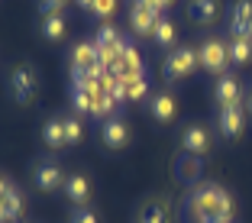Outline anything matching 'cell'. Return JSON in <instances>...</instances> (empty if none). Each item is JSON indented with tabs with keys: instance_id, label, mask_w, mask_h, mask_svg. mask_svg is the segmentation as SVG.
Listing matches in <instances>:
<instances>
[{
	"instance_id": "obj_27",
	"label": "cell",
	"mask_w": 252,
	"mask_h": 223,
	"mask_svg": "<svg viewBox=\"0 0 252 223\" xmlns=\"http://www.w3.org/2000/svg\"><path fill=\"white\" fill-rule=\"evenodd\" d=\"M146 97H152L149 94V78H136V81H126V100H146Z\"/></svg>"
},
{
	"instance_id": "obj_28",
	"label": "cell",
	"mask_w": 252,
	"mask_h": 223,
	"mask_svg": "<svg viewBox=\"0 0 252 223\" xmlns=\"http://www.w3.org/2000/svg\"><path fill=\"white\" fill-rule=\"evenodd\" d=\"M107 94H110V100H113V104H126V81H123V78H113V74H110V78H107Z\"/></svg>"
},
{
	"instance_id": "obj_21",
	"label": "cell",
	"mask_w": 252,
	"mask_h": 223,
	"mask_svg": "<svg viewBox=\"0 0 252 223\" xmlns=\"http://www.w3.org/2000/svg\"><path fill=\"white\" fill-rule=\"evenodd\" d=\"M175 39H178L175 23H171L168 16H162V20L156 23V30H152V42H156L158 49H171V45H175Z\"/></svg>"
},
{
	"instance_id": "obj_32",
	"label": "cell",
	"mask_w": 252,
	"mask_h": 223,
	"mask_svg": "<svg viewBox=\"0 0 252 223\" xmlns=\"http://www.w3.org/2000/svg\"><path fill=\"white\" fill-rule=\"evenodd\" d=\"M10 188H13V185H10V181L3 178V175H0V204L7 201V194H10Z\"/></svg>"
},
{
	"instance_id": "obj_20",
	"label": "cell",
	"mask_w": 252,
	"mask_h": 223,
	"mask_svg": "<svg viewBox=\"0 0 252 223\" xmlns=\"http://www.w3.org/2000/svg\"><path fill=\"white\" fill-rule=\"evenodd\" d=\"M42 39H49V42H59V39H65V32H68V23H65V16L62 13H49V16H42Z\"/></svg>"
},
{
	"instance_id": "obj_14",
	"label": "cell",
	"mask_w": 252,
	"mask_h": 223,
	"mask_svg": "<svg viewBox=\"0 0 252 223\" xmlns=\"http://www.w3.org/2000/svg\"><path fill=\"white\" fill-rule=\"evenodd\" d=\"M62 191H65V197L74 204V207H88V201H91V181L84 178V175H68Z\"/></svg>"
},
{
	"instance_id": "obj_22",
	"label": "cell",
	"mask_w": 252,
	"mask_h": 223,
	"mask_svg": "<svg viewBox=\"0 0 252 223\" xmlns=\"http://www.w3.org/2000/svg\"><path fill=\"white\" fill-rule=\"evenodd\" d=\"M175 171H178V178L185 181V185L197 181L200 178V156H185L178 165H175Z\"/></svg>"
},
{
	"instance_id": "obj_3",
	"label": "cell",
	"mask_w": 252,
	"mask_h": 223,
	"mask_svg": "<svg viewBox=\"0 0 252 223\" xmlns=\"http://www.w3.org/2000/svg\"><path fill=\"white\" fill-rule=\"evenodd\" d=\"M197 59H200V68L217 74V78L226 74V65H233L230 62V45L223 42V39H217V36H207L197 45Z\"/></svg>"
},
{
	"instance_id": "obj_10",
	"label": "cell",
	"mask_w": 252,
	"mask_h": 223,
	"mask_svg": "<svg viewBox=\"0 0 252 223\" xmlns=\"http://www.w3.org/2000/svg\"><path fill=\"white\" fill-rule=\"evenodd\" d=\"M158 20H162V13L149 10L142 0H133V3H129V26H133L136 36H152V30H156Z\"/></svg>"
},
{
	"instance_id": "obj_6",
	"label": "cell",
	"mask_w": 252,
	"mask_h": 223,
	"mask_svg": "<svg viewBox=\"0 0 252 223\" xmlns=\"http://www.w3.org/2000/svg\"><path fill=\"white\" fill-rule=\"evenodd\" d=\"M32 181H36L39 191H59V188H65V171H62V165L55 162V159H39L36 165H32Z\"/></svg>"
},
{
	"instance_id": "obj_12",
	"label": "cell",
	"mask_w": 252,
	"mask_h": 223,
	"mask_svg": "<svg viewBox=\"0 0 252 223\" xmlns=\"http://www.w3.org/2000/svg\"><path fill=\"white\" fill-rule=\"evenodd\" d=\"M149 113H152L156 123H171L175 113H178V100H175L168 91H158V94L149 97Z\"/></svg>"
},
{
	"instance_id": "obj_15",
	"label": "cell",
	"mask_w": 252,
	"mask_h": 223,
	"mask_svg": "<svg viewBox=\"0 0 252 223\" xmlns=\"http://www.w3.org/2000/svg\"><path fill=\"white\" fill-rule=\"evenodd\" d=\"M91 107H94V88H91V81H71V113L84 117V113H91Z\"/></svg>"
},
{
	"instance_id": "obj_19",
	"label": "cell",
	"mask_w": 252,
	"mask_h": 223,
	"mask_svg": "<svg viewBox=\"0 0 252 223\" xmlns=\"http://www.w3.org/2000/svg\"><path fill=\"white\" fill-rule=\"evenodd\" d=\"M226 45H230V62H233V65H246V62L252 59V36H239V32H233Z\"/></svg>"
},
{
	"instance_id": "obj_11",
	"label": "cell",
	"mask_w": 252,
	"mask_h": 223,
	"mask_svg": "<svg viewBox=\"0 0 252 223\" xmlns=\"http://www.w3.org/2000/svg\"><path fill=\"white\" fill-rule=\"evenodd\" d=\"M214 97L220 107H230V104H243V84H239L236 74H220L214 81Z\"/></svg>"
},
{
	"instance_id": "obj_4",
	"label": "cell",
	"mask_w": 252,
	"mask_h": 223,
	"mask_svg": "<svg viewBox=\"0 0 252 223\" xmlns=\"http://www.w3.org/2000/svg\"><path fill=\"white\" fill-rule=\"evenodd\" d=\"M100 65V52H97V42L94 39H81V42L71 49V81H88L91 68Z\"/></svg>"
},
{
	"instance_id": "obj_5",
	"label": "cell",
	"mask_w": 252,
	"mask_h": 223,
	"mask_svg": "<svg viewBox=\"0 0 252 223\" xmlns=\"http://www.w3.org/2000/svg\"><path fill=\"white\" fill-rule=\"evenodd\" d=\"M36 68L26 62V65H16L13 71H10V94H13L16 104H30L32 97H36Z\"/></svg>"
},
{
	"instance_id": "obj_29",
	"label": "cell",
	"mask_w": 252,
	"mask_h": 223,
	"mask_svg": "<svg viewBox=\"0 0 252 223\" xmlns=\"http://www.w3.org/2000/svg\"><path fill=\"white\" fill-rule=\"evenodd\" d=\"M117 3H120V0H94V10H91V13H94L97 20L107 23L113 13H117Z\"/></svg>"
},
{
	"instance_id": "obj_24",
	"label": "cell",
	"mask_w": 252,
	"mask_h": 223,
	"mask_svg": "<svg viewBox=\"0 0 252 223\" xmlns=\"http://www.w3.org/2000/svg\"><path fill=\"white\" fill-rule=\"evenodd\" d=\"M113 110H117V104L110 100V94H107V88H104V91H97V94H94V107H91V117L110 120V117H113Z\"/></svg>"
},
{
	"instance_id": "obj_34",
	"label": "cell",
	"mask_w": 252,
	"mask_h": 223,
	"mask_svg": "<svg viewBox=\"0 0 252 223\" xmlns=\"http://www.w3.org/2000/svg\"><path fill=\"white\" fill-rule=\"evenodd\" d=\"M0 223H13V220H10V214H7V207H3V204H0Z\"/></svg>"
},
{
	"instance_id": "obj_18",
	"label": "cell",
	"mask_w": 252,
	"mask_h": 223,
	"mask_svg": "<svg viewBox=\"0 0 252 223\" xmlns=\"http://www.w3.org/2000/svg\"><path fill=\"white\" fill-rule=\"evenodd\" d=\"M217 13H220L217 0H191V7H188V16L194 23H200V26H210L217 20Z\"/></svg>"
},
{
	"instance_id": "obj_9",
	"label": "cell",
	"mask_w": 252,
	"mask_h": 223,
	"mask_svg": "<svg viewBox=\"0 0 252 223\" xmlns=\"http://www.w3.org/2000/svg\"><path fill=\"white\" fill-rule=\"evenodd\" d=\"M181 149L188 156H207L210 152V129L204 123H191L181 129Z\"/></svg>"
},
{
	"instance_id": "obj_23",
	"label": "cell",
	"mask_w": 252,
	"mask_h": 223,
	"mask_svg": "<svg viewBox=\"0 0 252 223\" xmlns=\"http://www.w3.org/2000/svg\"><path fill=\"white\" fill-rule=\"evenodd\" d=\"M139 223H168V210L158 201H149L139 207Z\"/></svg>"
},
{
	"instance_id": "obj_30",
	"label": "cell",
	"mask_w": 252,
	"mask_h": 223,
	"mask_svg": "<svg viewBox=\"0 0 252 223\" xmlns=\"http://www.w3.org/2000/svg\"><path fill=\"white\" fill-rule=\"evenodd\" d=\"M68 223H100V217H97L91 207H74L71 217H68Z\"/></svg>"
},
{
	"instance_id": "obj_13",
	"label": "cell",
	"mask_w": 252,
	"mask_h": 223,
	"mask_svg": "<svg viewBox=\"0 0 252 223\" xmlns=\"http://www.w3.org/2000/svg\"><path fill=\"white\" fill-rule=\"evenodd\" d=\"M100 139H104V146H107V149H123V146H129V127H126L123 120L110 117V120H104Z\"/></svg>"
},
{
	"instance_id": "obj_8",
	"label": "cell",
	"mask_w": 252,
	"mask_h": 223,
	"mask_svg": "<svg viewBox=\"0 0 252 223\" xmlns=\"http://www.w3.org/2000/svg\"><path fill=\"white\" fill-rule=\"evenodd\" d=\"M246 127V107L243 104H230L217 110V129H220L223 139H239Z\"/></svg>"
},
{
	"instance_id": "obj_25",
	"label": "cell",
	"mask_w": 252,
	"mask_h": 223,
	"mask_svg": "<svg viewBox=\"0 0 252 223\" xmlns=\"http://www.w3.org/2000/svg\"><path fill=\"white\" fill-rule=\"evenodd\" d=\"M62 123H65V142H68V146L81 142L84 127H81V117H78V113H65V117H62Z\"/></svg>"
},
{
	"instance_id": "obj_7",
	"label": "cell",
	"mask_w": 252,
	"mask_h": 223,
	"mask_svg": "<svg viewBox=\"0 0 252 223\" xmlns=\"http://www.w3.org/2000/svg\"><path fill=\"white\" fill-rule=\"evenodd\" d=\"M110 74H113V78H123V81L146 78V65H142L139 52H136L129 42H126V45H123V52L117 55V62H113V68H110Z\"/></svg>"
},
{
	"instance_id": "obj_26",
	"label": "cell",
	"mask_w": 252,
	"mask_h": 223,
	"mask_svg": "<svg viewBox=\"0 0 252 223\" xmlns=\"http://www.w3.org/2000/svg\"><path fill=\"white\" fill-rule=\"evenodd\" d=\"M3 207H7V214H10V220H20V217H23V191H20V188H10V194H7V201H3Z\"/></svg>"
},
{
	"instance_id": "obj_35",
	"label": "cell",
	"mask_w": 252,
	"mask_h": 223,
	"mask_svg": "<svg viewBox=\"0 0 252 223\" xmlns=\"http://www.w3.org/2000/svg\"><path fill=\"white\" fill-rule=\"evenodd\" d=\"M246 110H249V117H252V91H249V97H246Z\"/></svg>"
},
{
	"instance_id": "obj_33",
	"label": "cell",
	"mask_w": 252,
	"mask_h": 223,
	"mask_svg": "<svg viewBox=\"0 0 252 223\" xmlns=\"http://www.w3.org/2000/svg\"><path fill=\"white\" fill-rule=\"evenodd\" d=\"M74 3H78V7H81V10H88V13H91V10H94V0H74Z\"/></svg>"
},
{
	"instance_id": "obj_2",
	"label": "cell",
	"mask_w": 252,
	"mask_h": 223,
	"mask_svg": "<svg viewBox=\"0 0 252 223\" xmlns=\"http://www.w3.org/2000/svg\"><path fill=\"white\" fill-rule=\"evenodd\" d=\"M200 59H197V49H191V45H178V49H171L168 59H165L162 65V74L165 81H185V78H191L194 71H197Z\"/></svg>"
},
{
	"instance_id": "obj_16",
	"label": "cell",
	"mask_w": 252,
	"mask_h": 223,
	"mask_svg": "<svg viewBox=\"0 0 252 223\" xmlns=\"http://www.w3.org/2000/svg\"><path fill=\"white\" fill-rule=\"evenodd\" d=\"M230 26L239 36H252V0H236V3H233Z\"/></svg>"
},
{
	"instance_id": "obj_17",
	"label": "cell",
	"mask_w": 252,
	"mask_h": 223,
	"mask_svg": "<svg viewBox=\"0 0 252 223\" xmlns=\"http://www.w3.org/2000/svg\"><path fill=\"white\" fill-rule=\"evenodd\" d=\"M42 142L49 149H65V123H62V117H49L42 123Z\"/></svg>"
},
{
	"instance_id": "obj_36",
	"label": "cell",
	"mask_w": 252,
	"mask_h": 223,
	"mask_svg": "<svg viewBox=\"0 0 252 223\" xmlns=\"http://www.w3.org/2000/svg\"><path fill=\"white\" fill-rule=\"evenodd\" d=\"M158 3H162V7H171V3H175V0H158Z\"/></svg>"
},
{
	"instance_id": "obj_31",
	"label": "cell",
	"mask_w": 252,
	"mask_h": 223,
	"mask_svg": "<svg viewBox=\"0 0 252 223\" xmlns=\"http://www.w3.org/2000/svg\"><path fill=\"white\" fill-rule=\"evenodd\" d=\"M68 7V0H39V13L49 16V13H62Z\"/></svg>"
},
{
	"instance_id": "obj_1",
	"label": "cell",
	"mask_w": 252,
	"mask_h": 223,
	"mask_svg": "<svg viewBox=\"0 0 252 223\" xmlns=\"http://www.w3.org/2000/svg\"><path fill=\"white\" fill-rule=\"evenodd\" d=\"M188 214L194 223H233V197L226 188L204 181L188 194Z\"/></svg>"
}]
</instances>
